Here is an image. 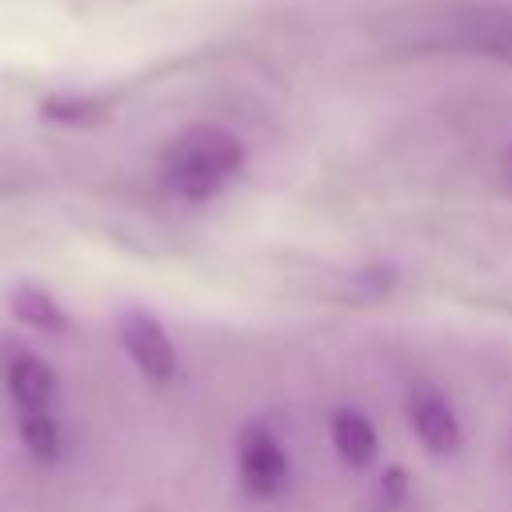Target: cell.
Listing matches in <instances>:
<instances>
[{"instance_id": "1", "label": "cell", "mask_w": 512, "mask_h": 512, "mask_svg": "<svg viewBox=\"0 0 512 512\" xmlns=\"http://www.w3.org/2000/svg\"><path fill=\"white\" fill-rule=\"evenodd\" d=\"M240 168H244L240 136H232L220 124H192L168 144L160 176L172 196L200 204V200H212Z\"/></svg>"}, {"instance_id": "2", "label": "cell", "mask_w": 512, "mask_h": 512, "mask_svg": "<svg viewBox=\"0 0 512 512\" xmlns=\"http://www.w3.org/2000/svg\"><path fill=\"white\" fill-rule=\"evenodd\" d=\"M236 468H240V484L264 500L280 496L288 484V472H292L284 444L264 424H248L236 436Z\"/></svg>"}, {"instance_id": "3", "label": "cell", "mask_w": 512, "mask_h": 512, "mask_svg": "<svg viewBox=\"0 0 512 512\" xmlns=\"http://www.w3.org/2000/svg\"><path fill=\"white\" fill-rule=\"evenodd\" d=\"M116 332H120V344H124L128 360L140 368V376H148L152 384H168L176 376V364H180L176 348H172L164 324L152 312H144V308L120 312Z\"/></svg>"}, {"instance_id": "4", "label": "cell", "mask_w": 512, "mask_h": 512, "mask_svg": "<svg viewBox=\"0 0 512 512\" xmlns=\"http://www.w3.org/2000/svg\"><path fill=\"white\" fill-rule=\"evenodd\" d=\"M408 424H412L416 440H420L432 456H448V452H456V444H460L456 408L448 404V396H440V392H432V388L412 392V400H408Z\"/></svg>"}, {"instance_id": "5", "label": "cell", "mask_w": 512, "mask_h": 512, "mask_svg": "<svg viewBox=\"0 0 512 512\" xmlns=\"http://www.w3.org/2000/svg\"><path fill=\"white\" fill-rule=\"evenodd\" d=\"M328 432H332L336 456H340L348 468H368V464H376V456H380V436H376V424H372L360 408H352V404L336 408Z\"/></svg>"}, {"instance_id": "6", "label": "cell", "mask_w": 512, "mask_h": 512, "mask_svg": "<svg viewBox=\"0 0 512 512\" xmlns=\"http://www.w3.org/2000/svg\"><path fill=\"white\" fill-rule=\"evenodd\" d=\"M4 380H8L12 400H16L24 412H44V408L52 404L56 388H60L56 372H52L40 356H32V352H16V356L8 360V368H4Z\"/></svg>"}, {"instance_id": "7", "label": "cell", "mask_w": 512, "mask_h": 512, "mask_svg": "<svg viewBox=\"0 0 512 512\" xmlns=\"http://www.w3.org/2000/svg\"><path fill=\"white\" fill-rule=\"evenodd\" d=\"M12 316H16L20 324L36 328V332H64V328H68V316H64V308L56 304V296L44 292V288H36V284H20V288L12 292Z\"/></svg>"}, {"instance_id": "8", "label": "cell", "mask_w": 512, "mask_h": 512, "mask_svg": "<svg viewBox=\"0 0 512 512\" xmlns=\"http://www.w3.org/2000/svg\"><path fill=\"white\" fill-rule=\"evenodd\" d=\"M20 440H24V448H28L36 460H44V464H52V460L60 456V424L48 416V408L20 416Z\"/></svg>"}, {"instance_id": "9", "label": "cell", "mask_w": 512, "mask_h": 512, "mask_svg": "<svg viewBox=\"0 0 512 512\" xmlns=\"http://www.w3.org/2000/svg\"><path fill=\"white\" fill-rule=\"evenodd\" d=\"M44 112L60 116V120H84L88 112H96V104L92 100H52V104H44Z\"/></svg>"}, {"instance_id": "10", "label": "cell", "mask_w": 512, "mask_h": 512, "mask_svg": "<svg viewBox=\"0 0 512 512\" xmlns=\"http://www.w3.org/2000/svg\"><path fill=\"white\" fill-rule=\"evenodd\" d=\"M380 492H384L392 504H400V500H404V492H408V476H404L400 468H388V472H384V480H380Z\"/></svg>"}, {"instance_id": "11", "label": "cell", "mask_w": 512, "mask_h": 512, "mask_svg": "<svg viewBox=\"0 0 512 512\" xmlns=\"http://www.w3.org/2000/svg\"><path fill=\"white\" fill-rule=\"evenodd\" d=\"M500 180H504V188L512 192V144H508L504 156H500Z\"/></svg>"}]
</instances>
